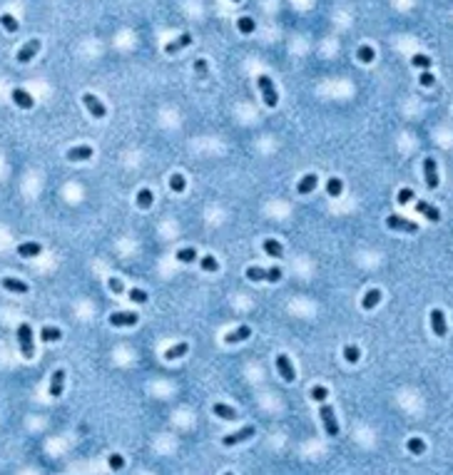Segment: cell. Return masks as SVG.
<instances>
[{
	"label": "cell",
	"mask_w": 453,
	"mask_h": 475,
	"mask_svg": "<svg viewBox=\"0 0 453 475\" xmlns=\"http://www.w3.org/2000/svg\"><path fill=\"white\" fill-rule=\"evenodd\" d=\"M316 184H319V177H316V175H304V177L299 179V184H297V192H299V194H311V192L316 189Z\"/></svg>",
	"instance_id": "21"
},
{
	"label": "cell",
	"mask_w": 453,
	"mask_h": 475,
	"mask_svg": "<svg viewBox=\"0 0 453 475\" xmlns=\"http://www.w3.org/2000/svg\"><path fill=\"white\" fill-rule=\"evenodd\" d=\"M411 199H414V189H408V187H406V189H401V192H398V197H396V202H398V204H408Z\"/></svg>",
	"instance_id": "41"
},
{
	"label": "cell",
	"mask_w": 453,
	"mask_h": 475,
	"mask_svg": "<svg viewBox=\"0 0 453 475\" xmlns=\"http://www.w3.org/2000/svg\"><path fill=\"white\" fill-rule=\"evenodd\" d=\"M319 418H321V423H324L326 436H329V438H336V436H339V420H336L334 408L329 406V403H321V408H319Z\"/></svg>",
	"instance_id": "2"
},
{
	"label": "cell",
	"mask_w": 453,
	"mask_h": 475,
	"mask_svg": "<svg viewBox=\"0 0 453 475\" xmlns=\"http://www.w3.org/2000/svg\"><path fill=\"white\" fill-rule=\"evenodd\" d=\"M62 388H65V371L58 368V371L53 373V381H50V396H53V398H60Z\"/></svg>",
	"instance_id": "20"
},
{
	"label": "cell",
	"mask_w": 453,
	"mask_h": 475,
	"mask_svg": "<svg viewBox=\"0 0 453 475\" xmlns=\"http://www.w3.org/2000/svg\"><path fill=\"white\" fill-rule=\"evenodd\" d=\"M0 286H3L5 291H13V294H28V291H30V286H28L25 281L13 279V276H5V279L0 281Z\"/></svg>",
	"instance_id": "13"
},
{
	"label": "cell",
	"mask_w": 453,
	"mask_h": 475,
	"mask_svg": "<svg viewBox=\"0 0 453 475\" xmlns=\"http://www.w3.org/2000/svg\"><path fill=\"white\" fill-rule=\"evenodd\" d=\"M37 50H40V40H28L20 50H18V62H30L35 55H37Z\"/></svg>",
	"instance_id": "12"
},
{
	"label": "cell",
	"mask_w": 453,
	"mask_h": 475,
	"mask_svg": "<svg viewBox=\"0 0 453 475\" xmlns=\"http://www.w3.org/2000/svg\"><path fill=\"white\" fill-rule=\"evenodd\" d=\"M110 468H112V470H122V468H125V458H122L120 453H112V455H110Z\"/></svg>",
	"instance_id": "42"
},
{
	"label": "cell",
	"mask_w": 453,
	"mask_h": 475,
	"mask_svg": "<svg viewBox=\"0 0 453 475\" xmlns=\"http://www.w3.org/2000/svg\"><path fill=\"white\" fill-rule=\"evenodd\" d=\"M40 338H43V341H48V343H55V341H60V338H62V331L58 326H43V331H40Z\"/></svg>",
	"instance_id": "26"
},
{
	"label": "cell",
	"mask_w": 453,
	"mask_h": 475,
	"mask_svg": "<svg viewBox=\"0 0 453 475\" xmlns=\"http://www.w3.org/2000/svg\"><path fill=\"white\" fill-rule=\"evenodd\" d=\"M431 328H433V333H436L438 338H443V336L448 333V326H446V314H443L441 309H433V311H431Z\"/></svg>",
	"instance_id": "11"
},
{
	"label": "cell",
	"mask_w": 453,
	"mask_h": 475,
	"mask_svg": "<svg viewBox=\"0 0 453 475\" xmlns=\"http://www.w3.org/2000/svg\"><path fill=\"white\" fill-rule=\"evenodd\" d=\"M356 58L361 60L363 65H368V62H374L376 53H374V48H371V45H361V48L356 50Z\"/></svg>",
	"instance_id": "29"
},
{
	"label": "cell",
	"mask_w": 453,
	"mask_h": 475,
	"mask_svg": "<svg viewBox=\"0 0 453 475\" xmlns=\"http://www.w3.org/2000/svg\"><path fill=\"white\" fill-rule=\"evenodd\" d=\"M127 296L132 298L135 304H147V291H142V289H127Z\"/></svg>",
	"instance_id": "38"
},
{
	"label": "cell",
	"mask_w": 453,
	"mask_h": 475,
	"mask_svg": "<svg viewBox=\"0 0 453 475\" xmlns=\"http://www.w3.org/2000/svg\"><path fill=\"white\" fill-rule=\"evenodd\" d=\"M257 433V428L254 425H244V428H239L237 433H229V436H224L222 438V446L224 448H232V446H237V443H244V441H249L252 436Z\"/></svg>",
	"instance_id": "6"
},
{
	"label": "cell",
	"mask_w": 453,
	"mask_h": 475,
	"mask_svg": "<svg viewBox=\"0 0 453 475\" xmlns=\"http://www.w3.org/2000/svg\"><path fill=\"white\" fill-rule=\"evenodd\" d=\"M419 82H421L423 88H433V82H436V77L428 72V70H423L421 72V77H419Z\"/></svg>",
	"instance_id": "43"
},
{
	"label": "cell",
	"mask_w": 453,
	"mask_h": 475,
	"mask_svg": "<svg viewBox=\"0 0 453 475\" xmlns=\"http://www.w3.org/2000/svg\"><path fill=\"white\" fill-rule=\"evenodd\" d=\"M140 321V316L135 311H112L110 314V324L115 328H122V326H135Z\"/></svg>",
	"instance_id": "8"
},
{
	"label": "cell",
	"mask_w": 453,
	"mask_h": 475,
	"mask_svg": "<svg viewBox=\"0 0 453 475\" xmlns=\"http://www.w3.org/2000/svg\"><path fill=\"white\" fill-rule=\"evenodd\" d=\"M18 343H20V354L25 358L35 356V346H32V328L30 324H20L18 326Z\"/></svg>",
	"instance_id": "3"
},
{
	"label": "cell",
	"mask_w": 453,
	"mask_h": 475,
	"mask_svg": "<svg viewBox=\"0 0 453 475\" xmlns=\"http://www.w3.org/2000/svg\"><path fill=\"white\" fill-rule=\"evenodd\" d=\"M326 396H329L326 386H314V388H311V398H314L316 403H324V401H326Z\"/></svg>",
	"instance_id": "40"
},
{
	"label": "cell",
	"mask_w": 453,
	"mask_h": 475,
	"mask_svg": "<svg viewBox=\"0 0 453 475\" xmlns=\"http://www.w3.org/2000/svg\"><path fill=\"white\" fill-rule=\"evenodd\" d=\"M177 259H180L182 264H192V262L197 259V249H194V246H184V249L177 251Z\"/></svg>",
	"instance_id": "27"
},
{
	"label": "cell",
	"mask_w": 453,
	"mask_h": 475,
	"mask_svg": "<svg viewBox=\"0 0 453 475\" xmlns=\"http://www.w3.org/2000/svg\"><path fill=\"white\" fill-rule=\"evenodd\" d=\"M13 102L20 107V110H30L32 105H35V100L30 97V92H25L23 88H15L13 90Z\"/></svg>",
	"instance_id": "16"
},
{
	"label": "cell",
	"mask_w": 453,
	"mask_h": 475,
	"mask_svg": "<svg viewBox=\"0 0 453 475\" xmlns=\"http://www.w3.org/2000/svg\"><path fill=\"white\" fill-rule=\"evenodd\" d=\"M276 371H279V376H281L286 383H294V381H297L294 366H292V361H289L286 354H279V356H276Z\"/></svg>",
	"instance_id": "9"
},
{
	"label": "cell",
	"mask_w": 453,
	"mask_h": 475,
	"mask_svg": "<svg viewBox=\"0 0 453 475\" xmlns=\"http://www.w3.org/2000/svg\"><path fill=\"white\" fill-rule=\"evenodd\" d=\"M411 65H414V67H419V70H428V67L433 65V60L428 58V55H421V53H419V55H414V58H411Z\"/></svg>",
	"instance_id": "34"
},
{
	"label": "cell",
	"mask_w": 453,
	"mask_h": 475,
	"mask_svg": "<svg viewBox=\"0 0 453 475\" xmlns=\"http://www.w3.org/2000/svg\"><path fill=\"white\" fill-rule=\"evenodd\" d=\"M0 25L8 30V32H18V28H20V25H18V20H15L10 13H3V15H0Z\"/></svg>",
	"instance_id": "31"
},
{
	"label": "cell",
	"mask_w": 453,
	"mask_h": 475,
	"mask_svg": "<svg viewBox=\"0 0 453 475\" xmlns=\"http://www.w3.org/2000/svg\"><path fill=\"white\" fill-rule=\"evenodd\" d=\"M344 358H346L349 363H356V361L361 358V351H359V346H356V343H349V346H344Z\"/></svg>",
	"instance_id": "32"
},
{
	"label": "cell",
	"mask_w": 453,
	"mask_h": 475,
	"mask_svg": "<svg viewBox=\"0 0 453 475\" xmlns=\"http://www.w3.org/2000/svg\"><path fill=\"white\" fill-rule=\"evenodd\" d=\"M187 351H189V346L182 341V343H175V346H170L167 351H164V358L167 361H177V358H182V356H187Z\"/></svg>",
	"instance_id": "25"
},
{
	"label": "cell",
	"mask_w": 453,
	"mask_h": 475,
	"mask_svg": "<svg viewBox=\"0 0 453 475\" xmlns=\"http://www.w3.org/2000/svg\"><path fill=\"white\" fill-rule=\"evenodd\" d=\"M406 448H408V453H414V455H421L423 450H426V443H423L421 438H408Z\"/></svg>",
	"instance_id": "35"
},
{
	"label": "cell",
	"mask_w": 453,
	"mask_h": 475,
	"mask_svg": "<svg viewBox=\"0 0 453 475\" xmlns=\"http://www.w3.org/2000/svg\"><path fill=\"white\" fill-rule=\"evenodd\" d=\"M212 413L217 418H222V420H237V418H239L237 408H232V406H227V403H214V406H212Z\"/></svg>",
	"instance_id": "14"
},
{
	"label": "cell",
	"mask_w": 453,
	"mask_h": 475,
	"mask_svg": "<svg viewBox=\"0 0 453 475\" xmlns=\"http://www.w3.org/2000/svg\"><path fill=\"white\" fill-rule=\"evenodd\" d=\"M341 192H344V182L339 177H332L326 182V194H329V197H339Z\"/></svg>",
	"instance_id": "28"
},
{
	"label": "cell",
	"mask_w": 453,
	"mask_h": 475,
	"mask_svg": "<svg viewBox=\"0 0 453 475\" xmlns=\"http://www.w3.org/2000/svg\"><path fill=\"white\" fill-rule=\"evenodd\" d=\"M257 85H259V92H262L267 107H276L279 97H276V88H274L272 77H269V75H259V77H257Z\"/></svg>",
	"instance_id": "4"
},
{
	"label": "cell",
	"mask_w": 453,
	"mask_h": 475,
	"mask_svg": "<svg viewBox=\"0 0 453 475\" xmlns=\"http://www.w3.org/2000/svg\"><path fill=\"white\" fill-rule=\"evenodd\" d=\"M379 301H381V291L379 289H371V291H366L361 298V309L363 311H371V309H376L379 306Z\"/></svg>",
	"instance_id": "22"
},
{
	"label": "cell",
	"mask_w": 453,
	"mask_h": 475,
	"mask_svg": "<svg viewBox=\"0 0 453 475\" xmlns=\"http://www.w3.org/2000/svg\"><path fill=\"white\" fill-rule=\"evenodd\" d=\"M90 157H92V147H88V145L67 149V159H70V162H85V159H90Z\"/></svg>",
	"instance_id": "19"
},
{
	"label": "cell",
	"mask_w": 453,
	"mask_h": 475,
	"mask_svg": "<svg viewBox=\"0 0 453 475\" xmlns=\"http://www.w3.org/2000/svg\"><path fill=\"white\" fill-rule=\"evenodd\" d=\"M83 105L88 107V112H90L95 119H105V115H107V110H105V105L92 95V92H85L83 95Z\"/></svg>",
	"instance_id": "7"
},
{
	"label": "cell",
	"mask_w": 453,
	"mask_h": 475,
	"mask_svg": "<svg viewBox=\"0 0 453 475\" xmlns=\"http://www.w3.org/2000/svg\"><path fill=\"white\" fill-rule=\"evenodd\" d=\"M262 246H264V251H267L269 256H274V259H281V256H284V246H281L276 239H264Z\"/></svg>",
	"instance_id": "24"
},
{
	"label": "cell",
	"mask_w": 453,
	"mask_h": 475,
	"mask_svg": "<svg viewBox=\"0 0 453 475\" xmlns=\"http://www.w3.org/2000/svg\"><path fill=\"white\" fill-rule=\"evenodd\" d=\"M386 224H389V229H393V232H406V234H416V232H419V224H416V222H408V219H403V217H398V214H389V217H386Z\"/></svg>",
	"instance_id": "5"
},
{
	"label": "cell",
	"mask_w": 453,
	"mask_h": 475,
	"mask_svg": "<svg viewBox=\"0 0 453 475\" xmlns=\"http://www.w3.org/2000/svg\"><path fill=\"white\" fill-rule=\"evenodd\" d=\"M184 187H187V179L182 177V175H172L170 177V189L172 192H184Z\"/></svg>",
	"instance_id": "37"
},
{
	"label": "cell",
	"mask_w": 453,
	"mask_h": 475,
	"mask_svg": "<svg viewBox=\"0 0 453 475\" xmlns=\"http://www.w3.org/2000/svg\"><path fill=\"white\" fill-rule=\"evenodd\" d=\"M137 207L140 209H150L152 207V192L150 189H140V192H137Z\"/></svg>",
	"instance_id": "33"
},
{
	"label": "cell",
	"mask_w": 453,
	"mask_h": 475,
	"mask_svg": "<svg viewBox=\"0 0 453 475\" xmlns=\"http://www.w3.org/2000/svg\"><path fill=\"white\" fill-rule=\"evenodd\" d=\"M189 42H192V37H189L187 32H182L180 37H175L172 42H167V45H164V53H167V55H175V53H180L182 48H187Z\"/></svg>",
	"instance_id": "18"
},
{
	"label": "cell",
	"mask_w": 453,
	"mask_h": 475,
	"mask_svg": "<svg viewBox=\"0 0 453 475\" xmlns=\"http://www.w3.org/2000/svg\"><path fill=\"white\" fill-rule=\"evenodd\" d=\"M199 267H202V271H219V262L212 254H207L204 259H199Z\"/></svg>",
	"instance_id": "36"
},
{
	"label": "cell",
	"mask_w": 453,
	"mask_h": 475,
	"mask_svg": "<svg viewBox=\"0 0 453 475\" xmlns=\"http://www.w3.org/2000/svg\"><path fill=\"white\" fill-rule=\"evenodd\" d=\"M40 251H43V246H40L37 241H25V244L18 246V254H20L23 259H32V256H37Z\"/></svg>",
	"instance_id": "23"
},
{
	"label": "cell",
	"mask_w": 453,
	"mask_h": 475,
	"mask_svg": "<svg viewBox=\"0 0 453 475\" xmlns=\"http://www.w3.org/2000/svg\"><path fill=\"white\" fill-rule=\"evenodd\" d=\"M107 286H110V291H112V294H125V291H127V289H125V281H122V279H117V276H110Z\"/></svg>",
	"instance_id": "39"
},
{
	"label": "cell",
	"mask_w": 453,
	"mask_h": 475,
	"mask_svg": "<svg viewBox=\"0 0 453 475\" xmlns=\"http://www.w3.org/2000/svg\"><path fill=\"white\" fill-rule=\"evenodd\" d=\"M246 279L252 281H269V284H276L281 279V267H249L246 269Z\"/></svg>",
	"instance_id": "1"
},
{
	"label": "cell",
	"mask_w": 453,
	"mask_h": 475,
	"mask_svg": "<svg viewBox=\"0 0 453 475\" xmlns=\"http://www.w3.org/2000/svg\"><path fill=\"white\" fill-rule=\"evenodd\" d=\"M232 3H239V0H232Z\"/></svg>",
	"instance_id": "45"
},
{
	"label": "cell",
	"mask_w": 453,
	"mask_h": 475,
	"mask_svg": "<svg viewBox=\"0 0 453 475\" xmlns=\"http://www.w3.org/2000/svg\"><path fill=\"white\" fill-rule=\"evenodd\" d=\"M423 175H426L428 189H436V187H438V167H436V159H433V157H426V159H423Z\"/></svg>",
	"instance_id": "10"
},
{
	"label": "cell",
	"mask_w": 453,
	"mask_h": 475,
	"mask_svg": "<svg viewBox=\"0 0 453 475\" xmlns=\"http://www.w3.org/2000/svg\"><path fill=\"white\" fill-rule=\"evenodd\" d=\"M252 336V328L249 326H239V328H234V331H229L227 336H224V343H239V341H246Z\"/></svg>",
	"instance_id": "17"
},
{
	"label": "cell",
	"mask_w": 453,
	"mask_h": 475,
	"mask_svg": "<svg viewBox=\"0 0 453 475\" xmlns=\"http://www.w3.org/2000/svg\"><path fill=\"white\" fill-rule=\"evenodd\" d=\"M194 72H197L199 77H204V75H207V62H204V60H194Z\"/></svg>",
	"instance_id": "44"
},
{
	"label": "cell",
	"mask_w": 453,
	"mask_h": 475,
	"mask_svg": "<svg viewBox=\"0 0 453 475\" xmlns=\"http://www.w3.org/2000/svg\"><path fill=\"white\" fill-rule=\"evenodd\" d=\"M237 28H239V32L249 35V32H254V30H257V23H254L249 15H242V18L237 20Z\"/></svg>",
	"instance_id": "30"
},
{
	"label": "cell",
	"mask_w": 453,
	"mask_h": 475,
	"mask_svg": "<svg viewBox=\"0 0 453 475\" xmlns=\"http://www.w3.org/2000/svg\"><path fill=\"white\" fill-rule=\"evenodd\" d=\"M416 211L423 214L428 222H441V211H438V207H433V204H428V202H423V199L416 202Z\"/></svg>",
	"instance_id": "15"
}]
</instances>
